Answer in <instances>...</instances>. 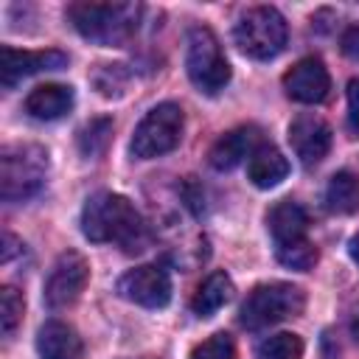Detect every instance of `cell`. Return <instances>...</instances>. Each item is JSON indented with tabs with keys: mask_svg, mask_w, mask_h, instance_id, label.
<instances>
[{
	"mask_svg": "<svg viewBox=\"0 0 359 359\" xmlns=\"http://www.w3.org/2000/svg\"><path fill=\"white\" fill-rule=\"evenodd\" d=\"M3 238H6V247H3V261H11V255H14V247H17V238H14L11 233H6Z\"/></svg>",
	"mask_w": 359,
	"mask_h": 359,
	"instance_id": "28",
	"label": "cell"
},
{
	"mask_svg": "<svg viewBox=\"0 0 359 359\" xmlns=\"http://www.w3.org/2000/svg\"><path fill=\"white\" fill-rule=\"evenodd\" d=\"M351 334H353V339L359 342V311L351 317Z\"/></svg>",
	"mask_w": 359,
	"mask_h": 359,
	"instance_id": "30",
	"label": "cell"
},
{
	"mask_svg": "<svg viewBox=\"0 0 359 359\" xmlns=\"http://www.w3.org/2000/svg\"><path fill=\"white\" fill-rule=\"evenodd\" d=\"M325 205L334 213H356L359 210V174L337 171L325 188Z\"/></svg>",
	"mask_w": 359,
	"mask_h": 359,
	"instance_id": "19",
	"label": "cell"
},
{
	"mask_svg": "<svg viewBox=\"0 0 359 359\" xmlns=\"http://www.w3.org/2000/svg\"><path fill=\"white\" fill-rule=\"evenodd\" d=\"M233 39L241 53H247L250 59L266 62V59H275L286 48L289 28L278 8L255 6L238 17V22L233 28Z\"/></svg>",
	"mask_w": 359,
	"mask_h": 359,
	"instance_id": "4",
	"label": "cell"
},
{
	"mask_svg": "<svg viewBox=\"0 0 359 359\" xmlns=\"http://www.w3.org/2000/svg\"><path fill=\"white\" fill-rule=\"evenodd\" d=\"M348 126L351 132H359V79L348 81Z\"/></svg>",
	"mask_w": 359,
	"mask_h": 359,
	"instance_id": "26",
	"label": "cell"
},
{
	"mask_svg": "<svg viewBox=\"0 0 359 359\" xmlns=\"http://www.w3.org/2000/svg\"><path fill=\"white\" fill-rule=\"evenodd\" d=\"M143 8L137 3H70L67 20L73 28L98 45H123L140 22Z\"/></svg>",
	"mask_w": 359,
	"mask_h": 359,
	"instance_id": "2",
	"label": "cell"
},
{
	"mask_svg": "<svg viewBox=\"0 0 359 359\" xmlns=\"http://www.w3.org/2000/svg\"><path fill=\"white\" fill-rule=\"evenodd\" d=\"M81 233L95 244H118L126 252L146 247V222L137 208L112 191H101L87 199L81 210Z\"/></svg>",
	"mask_w": 359,
	"mask_h": 359,
	"instance_id": "1",
	"label": "cell"
},
{
	"mask_svg": "<svg viewBox=\"0 0 359 359\" xmlns=\"http://www.w3.org/2000/svg\"><path fill=\"white\" fill-rule=\"evenodd\" d=\"M73 107V87L67 84H39L25 98V112L36 121H56Z\"/></svg>",
	"mask_w": 359,
	"mask_h": 359,
	"instance_id": "16",
	"label": "cell"
},
{
	"mask_svg": "<svg viewBox=\"0 0 359 359\" xmlns=\"http://www.w3.org/2000/svg\"><path fill=\"white\" fill-rule=\"evenodd\" d=\"M118 292H121V297H126L129 303H137L143 309H163L171 300V278L163 266L143 264V266L129 269L118 280Z\"/></svg>",
	"mask_w": 359,
	"mask_h": 359,
	"instance_id": "9",
	"label": "cell"
},
{
	"mask_svg": "<svg viewBox=\"0 0 359 359\" xmlns=\"http://www.w3.org/2000/svg\"><path fill=\"white\" fill-rule=\"evenodd\" d=\"M182 126H185V115H182V109L177 104H171V101L157 104L137 123V129L132 135V154L140 157V160H151V157L168 154L171 149L180 146Z\"/></svg>",
	"mask_w": 359,
	"mask_h": 359,
	"instance_id": "7",
	"label": "cell"
},
{
	"mask_svg": "<svg viewBox=\"0 0 359 359\" xmlns=\"http://www.w3.org/2000/svg\"><path fill=\"white\" fill-rule=\"evenodd\" d=\"M65 65L67 56L62 50H14L6 45L0 50V81L6 90H11L28 76H36L42 70H62Z\"/></svg>",
	"mask_w": 359,
	"mask_h": 359,
	"instance_id": "10",
	"label": "cell"
},
{
	"mask_svg": "<svg viewBox=\"0 0 359 359\" xmlns=\"http://www.w3.org/2000/svg\"><path fill=\"white\" fill-rule=\"evenodd\" d=\"M278 261L289 269H311L317 264V247L309 241V238H300V241H289V244H278Z\"/></svg>",
	"mask_w": 359,
	"mask_h": 359,
	"instance_id": "22",
	"label": "cell"
},
{
	"mask_svg": "<svg viewBox=\"0 0 359 359\" xmlns=\"http://www.w3.org/2000/svg\"><path fill=\"white\" fill-rule=\"evenodd\" d=\"M266 227L275 238V247L278 244H289V241H300L306 238V230H309V216L306 210L292 202V199H280L269 208L266 213Z\"/></svg>",
	"mask_w": 359,
	"mask_h": 359,
	"instance_id": "15",
	"label": "cell"
},
{
	"mask_svg": "<svg viewBox=\"0 0 359 359\" xmlns=\"http://www.w3.org/2000/svg\"><path fill=\"white\" fill-rule=\"evenodd\" d=\"M109 137H112V121L109 118H93L79 132V149L84 157H98L107 151Z\"/></svg>",
	"mask_w": 359,
	"mask_h": 359,
	"instance_id": "21",
	"label": "cell"
},
{
	"mask_svg": "<svg viewBox=\"0 0 359 359\" xmlns=\"http://www.w3.org/2000/svg\"><path fill=\"white\" fill-rule=\"evenodd\" d=\"M339 48H342V53H345L348 59L359 62V25L345 28V34H342V39H339Z\"/></svg>",
	"mask_w": 359,
	"mask_h": 359,
	"instance_id": "27",
	"label": "cell"
},
{
	"mask_svg": "<svg viewBox=\"0 0 359 359\" xmlns=\"http://www.w3.org/2000/svg\"><path fill=\"white\" fill-rule=\"evenodd\" d=\"M348 252H351V258H353V261H356V266H359V236H353V238H351Z\"/></svg>",
	"mask_w": 359,
	"mask_h": 359,
	"instance_id": "29",
	"label": "cell"
},
{
	"mask_svg": "<svg viewBox=\"0 0 359 359\" xmlns=\"http://www.w3.org/2000/svg\"><path fill=\"white\" fill-rule=\"evenodd\" d=\"M20 320H22V294L14 286H3V292H0V325H3V334L11 337L14 328L20 325Z\"/></svg>",
	"mask_w": 359,
	"mask_h": 359,
	"instance_id": "23",
	"label": "cell"
},
{
	"mask_svg": "<svg viewBox=\"0 0 359 359\" xmlns=\"http://www.w3.org/2000/svg\"><path fill=\"white\" fill-rule=\"evenodd\" d=\"M48 177V151L34 143L6 146L0 157V194L6 202L31 199Z\"/></svg>",
	"mask_w": 359,
	"mask_h": 359,
	"instance_id": "3",
	"label": "cell"
},
{
	"mask_svg": "<svg viewBox=\"0 0 359 359\" xmlns=\"http://www.w3.org/2000/svg\"><path fill=\"white\" fill-rule=\"evenodd\" d=\"M185 70H188V79L196 84V90L205 95H216L230 81V65L210 28L199 25L188 34Z\"/></svg>",
	"mask_w": 359,
	"mask_h": 359,
	"instance_id": "6",
	"label": "cell"
},
{
	"mask_svg": "<svg viewBox=\"0 0 359 359\" xmlns=\"http://www.w3.org/2000/svg\"><path fill=\"white\" fill-rule=\"evenodd\" d=\"M303 306H306V294L300 286L280 283V280L278 283H261L241 303L238 323L247 331H261V328H269V325L283 323L289 317H297L303 311Z\"/></svg>",
	"mask_w": 359,
	"mask_h": 359,
	"instance_id": "5",
	"label": "cell"
},
{
	"mask_svg": "<svg viewBox=\"0 0 359 359\" xmlns=\"http://www.w3.org/2000/svg\"><path fill=\"white\" fill-rule=\"evenodd\" d=\"M230 297H233V280L224 272H213L199 283V289L191 300V311L196 317H213Z\"/></svg>",
	"mask_w": 359,
	"mask_h": 359,
	"instance_id": "18",
	"label": "cell"
},
{
	"mask_svg": "<svg viewBox=\"0 0 359 359\" xmlns=\"http://www.w3.org/2000/svg\"><path fill=\"white\" fill-rule=\"evenodd\" d=\"M121 67L123 65H101V70L93 76V81H95V87H98L101 95H112L118 87L126 84V73Z\"/></svg>",
	"mask_w": 359,
	"mask_h": 359,
	"instance_id": "25",
	"label": "cell"
},
{
	"mask_svg": "<svg viewBox=\"0 0 359 359\" xmlns=\"http://www.w3.org/2000/svg\"><path fill=\"white\" fill-rule=\"evenodd\" d=\"M87 280H90L87 261L73 250L62 252L56 258V264L50 266V275L45 280V303L50 309H65V306L76 303L79 294L84 292Z\"/></svg>",
	"mask_w": 359,
	"mask_h": 359,
	"instance_id": "8",
	"label": "cell"
},
{
	"mask_svg": "<svg viewBox=\"0 0 359 359\" xmlns=\"http://www.w3.org/2000/svg\"><path fill=\"white\" fill-rule=\"evenodd\" d=\"M261 146L258 140V129L255 126H238V129H230L227 135H222L210 151H208V160L216 171H230L236 168L244 157H250L255 149Z\"/></svg>",
	"mask_w": 359,
	"mask_h": 359,
	"instance_id": "13",
	"label": "cell"
},
{
	"mask_svg": "<svg viewBox=\"0 0 359 359\" xmlns=\"http://www.w3.org/2000/svg\"><path fill=\"white\" fill-rule=\"evenodd\" d=\"M36 351L42 359H84L81 337L59 320H50L36 334Z\"/></svg>",
	"mask_w": 359,
	"mask_h": 359,
	"instance_id": "14",
	"label": "cell"
},
{
	"mask_svg": "<svg viewBox=\"0 0 359 359\" xmlns=\"http://www.w3.org/2000/svg\"><path fill=\"white\" fill-rule=\"evenodd\" d=\"M289 143L303 165H314L331 149V129L317 115H297L289 123Z\"/></svg>",
	"mask_w": 359,
	"mask_h": 359,
	"instance_id": "12",
	"label": "cell"
},
{
	"mask_svg": "<svg viewBox=\"0 0 359 359\" xmlns=\"http://www.w3.org/2000/svg\"><path fill=\"white\" fill-rule=\"evenodd\" d=\"M286 174H289V160L272 143H261L247 157V177L258 188H275L280 180H286Z\"/></svg>",
	"mask_w": 359,
	"mask_h": 359,
	"instance_id": "17",
	"label": "cell"
},
{
	"mask_svg": "<svg viewBox=\"0 0 359 359\" xmlns=\"http://www.w3.org/2000/svg\"><path fill=\"white\" fill-rule=\"evenodd\" d=\"M191 359H236V345L227 334H213L191 351Z\"/></svg>",
	"mask_w": 359,
	"mask_h": 359,
	"instance_id": "24",
	"label": "cell"
},
{
	"mask_svg": "<svg viewBox=\"0 0 359 359\" xmlns=\"http://www.w3.org/2000/svg\"><path fill=\"white\" fill-rule=\"evenodd\" d=\"M303 356V339L297 334H272L258 342L255 359H300Z\"/></svg>",
	"mask_w": 359,
	"mask_h": 359,
	"instance_id": "20",
	"label": "cell"
},
{
	"mask_svg": "<svg viewBox=\"0 0 359 359\" xmlns=\"http://www.w3.org/2000/svg\"><path fill=\"white\" fill-rule=\"evenodd\" d=\"M283 90L289 98L300 101V104H320L328 98L331 90V76L325 70V65L317 56H306L300 62H294L286 76H283Z\"/></svg>",
	"mask_w": 359,
	"mask_h": 359,
	"instance_id": "11",
	"label": "cell"
}]
</instances>
